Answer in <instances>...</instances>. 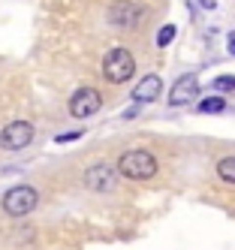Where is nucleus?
Returning a JSON list of instances; mask_svg holds the SVG:
<instances>
[{"label":"nucleus","mask_w":235,"mask_h":250,"mask_svg":"<svg viewBox=\"0 0 235 250\" xmlns=\"http://www.w3.org/2000/svg\"><path fill=\"white\" fill-rule=\"evenodd\" d=\"M160 91H163L160 76H145V79L133 87V100H136V103H154V100L160 97Z\"/></svg>","instance_id":"obj_9"},{"label":"nucleus","mask_w":235,"mask_h":250,"mask_svg":"<svg viewBox=\"0 0 235 250\" xmlns=\"http://www.w3.org/2000/svg\"><path fill=\"white\" fill-rule=\"evenodd\" d=\"M199 94V79L196 76H181L175 84H172V91H169V105H190V100Z\"/></svg>","instance_id":"obj_8"},{"label":"nucleus","mask_w":235,"mask_h":250,"mask_svg":"<svg viewBox=\"0 0 235 250\" xmlns=\"http://www.w3.org/2000/svg\"><path fill=\"white\" fill-rule=\"evenodd\" d=\"M226 40H229V51H232V55H235V33H229Z\"/></svg>","instance_id":"obj_16"},{"label":"nucleus","mask_w":235,"mask_h":250,"mask_svg":"<svg viewBox=\"0 0 235 250\" xmlns=\"http://www.w3.org/2000/svg\"><path fill=\"white\" fill-rule=\"evenodd\" d=\"M217 175H220L226 184H235V157H223L220 163H217Z\"/></svg>","instance_id":"obj_11"},{"label":"nucleus","mask_w":235,"mask_h":250,"mask_svg":"<svg viewBox=\"0 0 235 250\" xmlns=\"http://www.w3.org/2000/svg\"><path fill=\"white\" fill-rule=\"evenodd\" d=\"M175 33H178V30H175V24H163V27L157 30V45H160V48H166V45L175 40Z\"/></svg>","instance_id":"obj_12"},{"label":"nucleus","mask_w":235,"mask_h":250,"mask_svg":"<svg viewBox=\"0 0 235 250\" xmlns=\"http://www.w3.org/2000/svg\"><path fill=\"white\" fill-rule=\"evenodd\" d=\"M202 9H217V0H196Z\"/></svg>","instance_id":"obj_14"},{"label":"nucleus","mask_w":235,"mask_h":250,"mask_svg":"<svg viewBox=\"0 0 235 250\" xmlns=\"http://www.w3.org/2000/svg\"><path fill=\"white\" fill-rule=\"evenodd\" d=\"M160 169L157 157L151 151H142V148H133V151H124L118 157V172L124 178H130V181H148V178H154Z\"/></svg>","instance_id":"obj_1"},{"label":"nucleus","mask_w":235,"mask_h":250,"mask_svg":"<svg viewBox=\"0 0 235 250\" xmlns=\"http://www.w3.org/2000/svg\"><path fill=\"white\" fill-rule=\"evenodd\" d=\"M100 105H103V97H100L97 87H79V91L69 97V115L85 121V118H94L100 112Z\"/></svg>","instance_id":"obj_7"},{"label":"nucleus","mask_w":235,"mask_h":250,"mask_svg":"<svg viewBox=\"0 0 235 250\" xmlns=\"http://www.w3.org/2000/svg\"><path fill=\"white\" fill-rule=\"evenodd\" d=\"M40 202V193L27 184H18V187H9L6 196H3V211L9 217H27V214L36 208Z\"/></svg>","instance_id":"obj_3"},{"label":"nucleus","mask_w":235,"mask_h":250,"mask_svg":"<svg viewBox=\"0 0 235 250\" xmlns=\"http://www.w3.org/2000/svg\"><path fill=\"white\" fill-rule=\"evenodd\" d=\"M82 133H64V136H58V142H76Z\"/></svg>","instance_id":"obj_15"},{"label":"nucleus","mask_w":235,"mask_h":250,"mask_svg":"<svg viewBox=\"0 0 235 250\" xmlns=\"http://www.w3.org/2000/svg\"><path fill=\"white\" fill-rule=\"evenodd\" d=\"M33 142V124L30 121H9L0 130V148L3 151H21Z\"/></svg>","instance_id":"obj_6"},{"label":"nucleus","mask_w":235,"mask_h":250,"mask_svg":"<svg viewBox=\"0 0 235 250\" xmlns=\"http://www.w3.org/2000/svg\"><path fill=\"white\" fill-rule=\"evenodd\" d=\"M214 91H235V76H220V79H214Z\"/></svg>","instance_id":"obj_13"},{"label":"nucleus","mask_w":235,"mask_h":250,"mask_svg":"<svg viewBox=\"0 0 235 250\" xmlns=\"http://www.w3.org/2000/svg\"><path fill=\"white\" fill-rule=\"evenodd\" d=\"M103 76L106 82H112V84H124V82H130L136 76V58L130 55V48H108L106 51V58H103Z\"/></svg>","instance_id":"obj_2"},{"label":"nucleus","mask_w":235,"mask_h":250,"mask_svg":"<svg viewBox=\"0 0 235 250\" xmlns=\"http://www.w3.org/2000/svg\"><path fill=\"white\" fill-rule=\"evenodd\" d=\"M142 15H145L142 6L133 3V0H115V3L108 6V12H106V19H108V24L118 27V30H133V27H139Z\"/></svg>","instance_id":"obj_5"},{"label":"nucleus","mask_w":235,"mask_h":250,"mask_svg":"<svg viewBox=\"0 0 235 250\" xmlns=\"http://www.w3.org/2000/svg\"><path fill=\"white\" fill-rule=\"evenodd\" d=\"M118 166L115 163H94L85 169V187L94 193H112L118 187Z\"/></svg>","instance_id":"obj_4"},{"label":"nucleus","mask_w":235,"mask_h":250,"mask_svg":"<svg viewBox=\"0 0 235 250\" xmlns=\"http://www.w3.org/2000/svg\"><path fill=\"white\" fill-rule=\"evenodd\" d=\"M226 109V100L223 97H205L202 103H199V112L202 115H217V112H223Z\"/></svg>","instance_id":"obj_10"}]
</instances>
